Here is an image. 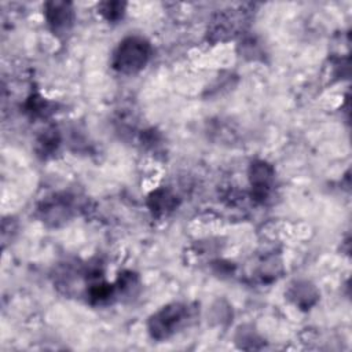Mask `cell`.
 <instances>
[{
	"mask_svg": "<svg viewBox=\"0 0 352 352\" xmlns=\"http://www.w3.org/2000/svg\"><path fill=\"white\" fill-rule=\"evenodd\" d=\"M194 319L192 307L175 301L161 307L147 320V331L155 341H165L184 329Z\"/></svg>",
	"mask_w": 352,
	"mask_h": 352,
	"instance_id": "cell-1",
	"label": "cell"
},
{
	"mask_svg": "<svg viewBox=\"0 0 352 352\" xmlns=\"http://www.w3.org/2000/svg\"><path fill=\"white\" fill-rule=\"evenodd\" d=\"M151 44L142 36L124 37L111 56V67L121 74H136L146 67L151 58Z\"/></svg>",
	"mask_w": 352,
	"mask_h": 352,
	"instance_id": "cell-2",
	"label": "cell"
},
{
	"mask_svg": "<svg viewBox=\"0 0 352 352\" xmlns=\"http://www.w3.org/2000/svg\"><path fill=\"white\" fill-rule=\"evenodd\" d=\"M37 212L40 220L48 227H60L74 214L73 198L66 192L54 194L38 205Z\"/></svg>",
	"mask_w": 352,
	"mask_h": 352,
	"instance_id": "cell-3",
	"label": "cell"
},
{
	"mask_svg": "<svg viewBox=\"0 0 352 352\" xmlns=\"http://www.w3.org/2000/svg\"><path fill=\"white\" fill-rule=\"evenodd\" d=\"M275 168L270 162L264 160H254L250 162L248 177L252 188V198L254 201L264 204L270 199L275 187Z\"/></svg>",
	"mask_w": 352,
	"mask_h": 352,
	"instance_id": "cell-4",
	"label": "cell"
},
{
	"mask_svg": "<svg viewBox=\"0 0 352 352\" xmlns=\"http://www.w3.org/2000/svg\"><path fill=\"white\" fill-rule=\"evenodd\" d=\"M44 18L48 29L56 37H65L74 26L76 12L69 1H48L44 4Z\"/></svg>",
	"mask_w": 352,
	"mask_h": 352,
	"instance_id": "cell-5",
	"label": "cell"
},
{
	"mask_svg": "<svg viewBox=\"0 0 352 352\" xmlns=\"http://www.w3.org/2000/svg\"><path fill=\"white\" fill-rule=\"evenodd\" d=\"M319 290L316 286L307 280V279H296L293 280L287 290H286V297L287 300L296 305L300 309H311L316 302L319 301Z\"/></svg>",
	"mask_w": 352,
	"mask_h": 352,
	"instance_id": "cell-6",
	"label": "cell"
},
{
	"mask_svg": "<svg viewBox=\"0 0 352 352\" xmlns=\"http://www.w3.org/2000/svg\"><path fill=\"white\" fill-rule=\"evenodd\" d=\"M179 205V198L168 188H157L147 197V206L155 216H166Z\"/></svg>",
	"mask_w": 352,
	"mask_h": 352,
	"instance_id": "cell-7",
	"label": "cell"
},
{
	"mask_svg": "<svg viewBox=\"0 0 352 352\" xmlns=\"http://www.w3.org/2000/svg\"><path fill=\"white\" fill-rule=\"evenodd\" d=\"M62 143V135L56 126H47L44 128L36 138L34 142V150L37 155L41 158L52 157L60 147Z\"/></svg>",
	"mask_w": 352,
	"mask_h": 352,
	"instance_id": "cell-8",
	"label": "cell"
},
{
	"mask_svg": "<svg viewBox=\"0 0 352 352\" xmlns=\"http://www.w3.org/2000/svg\"><path fill=\"white\" fill-rule=\"evenodd\" d=\"M55 107H56V104L54 102H50L40 94H32L25 102L23 111L33 120H36V118L45 120L55 111Z\"/></svg>",
	"mask_w": 352,
	"mask_h": 352,
	"instance_id": "cell-9",
	"label": "cell"
},
{
	"mask_svg": "<svg viewBox=\"0 0 352 352\" xmlns=\"http://www.w3.org/2000/svg\"><path fill=\"white\" fill-rule=\"evenodd\" d=\"M98 10H99V14L109 23H117L124 18L126 4L122 1H102L98 6Z\"/></svg>",
	"mask_w": 352,
	"mask_h": 352,
	"instance_id": "cell-10",
	"label": "cell"
},
{
	"mask_svg": "<svg viewBox=\"0 0 352 352\" xmlns=\"http://www.w3.org/2000/svg\"><path fill=\"white\" fill-rule=\"evenodd\" d=\"M236 341L241 342V346L242 348H246V349H253V348H258L256 344L261 341V338L258 337V334L253 330V327H249L246 329L245 326L241 327L238 330V334H236Z\"/></svg>",
	"mask_w": 352,
	"mask_h": 352,
	"instance_id": "cell-11",
	"label": "cell"
}]
</instances>
